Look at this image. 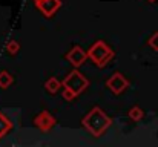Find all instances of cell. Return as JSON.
<instances>
[{"mask_svg":"<svg viewBox=\"0 0 158 147\" xmlns=\"http://www.w3.org/2000/svg\"><path fill=\"white\" fill-rule=\"evenodd\" d=\"M81 124L85 126V129L94 135V137H102L106 130L109 129V126L112 124V120L106 115L100 107H94L88 112V115L81 120Z\"/></svg>","mask_w":158,"mask_h":147,"instance_id":"6da1fadb","label":"cell"},{"mask_svg":"<svg viewBox=\"0 0 158 147\" xmlns=\"http://www.w3.org/2000/svg\"><path fill=\"white\" fill-rule=\"evenodd\" d=\"M88 86H89L88 78H86L81 72H78L77 69H74V71L69 72V74L63 78V81H61L63 98L68 100V101H71V100H74L77 95H80Z\"/></svg>","mask_w":158,"mask_h":147,"instance_id":"7a4b0ae2","label":"cell"},{"mask_svg":"<svg viewBox=\"0 0 158 147\" xmlns=\"http://www.w3.org/2000/svg\"><path fill=\"white\" fill-rule=\"evenodd\" d=\"M86 54H88V58H91L98 67L106 66V63H109L114 58V51H112V48L109 45H106L103 40L95 42L91 48L86 51Z\"/></svg>","mask_w":158,"mask_h":147,"instance_id":"3957f363","label":"cell"},{"mask_svg":"<svg viewBox=\"0 0 158 147\" xmlns=\"http://www.w3.org/2000/svg\"><path fill=\"white\" fill-rule=\"evenodd\" d=\"M106 86L110 89L112 94L120 95V94H123V92L127 89V86H129V80H127L121 72H115V74L106 81Z\"/></svg>","mask_w":158,"mask_h":147,"instance_id":"277c9868","label":"cell"},{"mask_svg":"<svg viewBox=\"0 0 158 147\" xmlns=\"http://www.w3.org/2000/svg\"><path fill=\"white\" fill-rule=\"evenodd\" d=\"M34 3L45 17H52L61 8V0H34Z\"/></svg>","mask_w":158,"mask_h":147,"instance_id":"5b68a950","label":"cell"},{"mask_svg":"<svg viewBox=\"0 0 158 147\" xmlns=\"http://www.w3.org/2000/svg\"><path fill=\"white\" fill-rule=\"evenodd\" d=\"M34 124L42 130V132H49L55 126V118L48 112V110H42L35 118H34Z\"/></svg>","mask_w":158,"mask_h":147,"instance_id":"8992f818","label":"cell"},{"mask_svg":"<svg viewBox=\"0 0 158 147\" xmlns=\"http://www.w3.org/2000/svg\"><path fill=\"white\" fill-rule=\"evenodd\" d=\"M86 58H88V54H86V51L81 48V46H74V48L66 54V60H68L72 66H75V67L81 66V64L86 61Z\"/></svg>","mask_w":158,"mask_h":147,"instance_id":"52a82bcc","label":"cell"},{"mask_svg":"<svg viewBox=\"0 0 158 147\" xmlns=\"http://www.w3.org/2000/svg\"><path fill=\"white\" fill-rule=\"evenodd\" d=\"M45 88H46V91L49 92V94H57L60 89H61V81L60 80H57L55 77H49L48 80H46V83H45Z\"/></svg>","mask_w":158,"mask_h":147,"instance_id":"ba28073f","label":"cell"},{"mask_svg":"<svg viewBox=\"0 0 158 147\" xmlns=\"http://www.w3.org/2000/svg\"><path fill=\"white\" fill-rule=\"evenodd\" d=\"M11 129H12L11 120L8 116H5L3 113H0V138H3Z\"/></svg>","mask_w":158,"mask_h":147,"instance_id":"9c48e42d","label":"cell"},{"mask_svg":"<svg viewBox=\"0 0 158 147\" xmlns=\"http://www.w3.org/2000/svg\"><path fill=\"white\" fill-rule=\"evenodd\" d=\"M12 81H14V78H12V75L8 71H2L0 72V88L2 89H8L12 84Z\"/></svg>","mask_w":158,"mask_h":147,"instance_id":"30bf717a","label":"cell"},{"mask_svg":"<svg viewBox=\"0 0 158 147\" xmlns=\"http://www.w3.org/2000/svg\"><path fill=\"white\" fill-rule=\"evenodd\" d=\"M127 115H129V118H131L132 121H140V120H143L144 112H143V109H140L138 106H134V107L129 109Z\"/></svg>","mask_w":158,"mask_h":147,"instance_id":"8fae6325","label":"cell"},{"mask_svg":"<svg viewBox=\"0 0 158 147\" xmlns=\"http://www.w3.org/2000/svg\"><path fill=\"white\" fill-rule=\"evenodd\" d=\"M6 51H8L11 55H15V54L20 51V45H19V42H17V40H9V42L6 43Z\"/></svg>","mask_w":158,"mask_h":147,"instance_id":"7c38bea8","label":"cell"},{"mask_svg":"<svg viewBox=\"0 0 158 147\" xmlns=\"http://www.w3.org/2000/svg\"><path fill=\"white\" fill-rule=\"evenodd\" d=\"M148 45L154 51H158V32H155L154 35H151V39L148 40Z\"/></svg>","mask_w":158,"mask_h":147,"instance_id":"4fadbf2b","label":"cell"},{"mask_svg":"<svg viewBox=\"0 0 158 147\" xmlns=\"http://www.w3.org/2000/svg\"><path fill=\"white\" fill-rule=\"evenodd\" d=\"M146 2H149V3H154V2H157V0H146Z\"/></svg>","mask_w":158,"mask_h":147,"instance_id":"5bb4252c","label":"cell"}]
</instances>
